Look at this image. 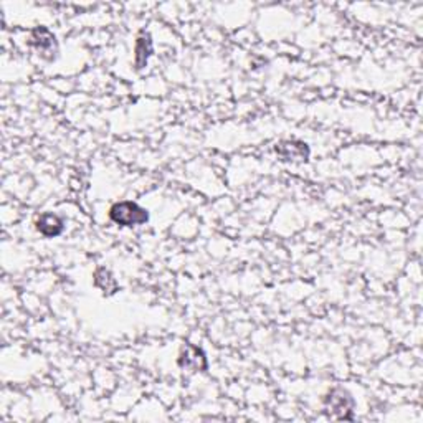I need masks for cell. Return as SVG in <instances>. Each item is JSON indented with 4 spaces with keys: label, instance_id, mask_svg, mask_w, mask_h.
<instances>
[{
    "label": "cell",
    "instance_id": "6da1fadb",
    "mask_svg": "<svg viewBox=\"0 0 423 423\" xmlns=\"http://www.w3.org/2000/svg\"><path fill=\"white\" fill-rule=\"evenodd\" d=\"M109 219L111 222L121 227H137V225H144L149 220V212L144 207L132 200L116 202L111 209H109Z\"/></svg>",
    "mask_w": 423,
    "mask_h": 423
},
{
    "label": "cell",
    "instance_id": "7a4b0ae2",
    "mask_svg": "<svg viewBox=\"0 0 423 423\" xmlns=\"http://www.w3.org/2000/svg\"><path fill=\"white\" fill-rule=\"evenodd\" d=\"M324 408L329 417L335 420H351L354 412V398L347 390L341 387L333 389L324 397Z\"/></svg>",
    "mask_w": 423,
    "mask_h": 423
},
{
    "label": "cell",
    "instance_id": "3957f363",
    "mask_svg": "<svg viewBox=\"0 0 423 423\" xmlns=\"http://www.w3.org/2000/svg\"><path fill=\"white\" fill-rule=\"evenodd\" d=\"M177 364L181 369L188 372H204L207 369L205 352L194 344H186L179 354Z\"/></svg>",
    "mask_w": 423,
    "mask_h": 423
},
{
    "label": "cell",
    "instance_id": "277c9868",
    "mask_svg": "<svg viewBox=\"0 0 423 423\" xmlns=\"http://www.w3.org/2000/svg\"><path fill=\"white\" fill-rule=\"evenodd\" d=\"M30 45L41 55V57H47V58H53L58 50L55 35L48 29H45V27H39V29L32 32Z\"/></svg>",
    "mask_w": 423,
    "mask_h": 423
},
{
    "label": "cell",
    "instance_id": "5b68a950",
    "mask_svg": "<svg viewBox=\"0 0 423 423\" xmlns=\"http://www.w3.org/2000/svg\"><path fill=\"white\" fill-rule=\"evenodd\" d=\"M277 154L283 160L306 162L307 158H310V147L303 141H283L277 146Z\"/></svg>",
    "mask_w": 423,
    "mask_h": 423
},
{
    "label": "cell",
    "instance_id": "8992f818",
    "mask_svg": "<svg viewBox=\"0 0 423 423\" xmlns=\"http://www.w3.org/2000/svg\"><path fill=\"white\" fill-rule=\"evenodd\" d=\"M36 230H39V233H41L43 237L55 238L62 235L63 230H65V223H63V220L60 219L57 214L47 212V214L40 215L39 220H36Z\"/></svg>",
    "mask_w": 423,
    "mask_h": 423
},
{
    "label": "cell",
    "instance_id": "52a82bcc",
    "mask_svg": "<svg viewBox=\"0 0 423 423\" xmlns=\"http://www.w3.org/2000/svg\"><path fill=\"white\" fill-rule=\"evenodd\" d=\"M153 55V40L149 35L142 34L136 41V68H144L147 65V60Z\"/></svg>",
    "mask_w": 423,
    "mask_h": 423
},
{
    "label": "cell",
    "instance_id": "ba28073f",
    "mask_svg": "<svg viewBox=\"0 0 423 423\" xmlns=\"http://www.w3.org/2000/svg\"><path fill=\"white\" fill-rule=\"evenodd\" d=\"M95 283H96V286L103 289L104 293H114V291H116V288H118L116 279L113 278V275L109 273V271L106 268H99L98 271H96Z\"/></svg>",
    "mask_w": 423,
    "mask_h": 423
}]
</instances>
